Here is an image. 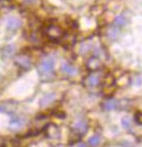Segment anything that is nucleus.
<instances>
[{
	"mask_svg": "<svg viewBox=\"0 0 142 147\" xmlns=\"http://www.w3.org/2000/svg\"><path fill=\"white\" fill-rule=\"evenodd\" d=\"M54 68H55V59H54V57L47 56L41 61V64L37 67V70H38L39 76L42 77V79L48 80L53 76Z\"/></svg>",
	"mask_w": 142,
	"mask_h": 147,
	"instance_id": "f257e3e1",
	"label": "nucleus"
},
{
	"mask_svg": "<svg viewBox=\"0 0 142 147\" xmlns=\"http://www.w3.org/2000/svg\"><path fill=\"white\" fill-rule=\"evenodd\" d=\"M15 64L22 69H30L32 67V61L30 57L26 55H18L14 58Z\"/></svg>",
	"mask_w": 142,
	"mask_h": 147,
	"instance_id": "f03ea898",
	"label": "nucleus"
},
{
	"mask_svg": "<svg viewBox=\"0 0 142 147\" xmlns=\"http://www.w3.org/2000/svg\"><path fill=\"white\" fill-rule=\"evenodd\" d=\"M22 22L17 17H9L6 21V28L9 31H17L21 28Z\"/></svg>",
	"mask_w": 142,
	"mask_h": 147,
	"instance_id": "7ed1b4c3",
	"label": "nucleus"
},
{
	"mask_svg": "<svg viewBox=\"0 0 142 147\" xmlns=\"http://www.w3.org/2000/svg\"><path fill=\"white\" fill-rule=\"evenodd\" d=\"M24 123H25L24 117H20V115H13L10 119V123L9 124H10V129H19L24 125Z\"/></svg>",
	"mask_w": 142,
	"mask_h": 147,
	"instance_id": "20e7f679",
	"label": "nucleus"
},
{
	"mask_svg": "<svg viewBox=\"0 0 142 147\" xmlns=\"http://www.w3.org/2000/svg\"><path fill=\"white\" fill-rule=\"evenodd\" d=\"M48 37H50L51 40H57L62 35V31L60 28H58L57 25H50L47 28V31H46Z\"/></svg>",
	"mask_w": 142,
	"mask_h": 147,
	"instance_id": "39448f33",
	"label": "nucleus"
},
{
	"mask_svg": "<svg viewBox=\"0 0 142 147\" xmlns=\"http://www.w3.org/2000/svg\"><path fill=\"white\" fill-rule=\"evenodd\" d=\"M61 71L67 76L73 77L78 74V69L74 67L73 65L69 64V63H62L61 64Z\"/></svg>",
	"mask_w": 142,
	"mask_h": 147,
	"instance_id": "423d86ee",
	"label": "nucleus"
},
{
	"mask_svg": "<svg viewBox=\"0 0 142 147\" xmlns=\"http://www.w3.org/2000/svg\"><path fill=\"white\" fill-rule=\"evenodd\" d=\"M99 82H101V78H99V75L97 74H91L85 78L84 85L87 87H96Z\"/></svg>",
	"mask_w": 142,
	"mask_h": 147,
	"instance_id": "0eeeda50",
	"label": "nucleus"
},
{
	"mask_svg": "<svg viewBox=\"0 0 142 147\" xmlns=\"http://www.w3.org/2000/svg\"><path fill=\"white\" fill-rule=\"evenodd\" d=\"M56 99V94L54 92H48V93H46V94H44L43 97L41 98L39 100V105L41 107H47V105H49L51 102H54Z\"/></svg>",
	"mask_w": 142,
	"mask_h": 147,
	"instance_id": "6e6552de",
	"label": "nucleus"
},
{
	"mask_svg": "<svg viewBox=\"0 0 142 147\" xmlns=\"http://www.w3.org/2000/svg\"><path fill=\"white\" fill-rule=\"evenodd\" d=\"M72 127H73L74 131L79 132V133H81V134H84V133L87 131V124L85 121L79 120V121H75V122L73 123Z\"/></svg>",
	"mask_w": 142,
	"mask_h": 147,
	"instance_id": "1a4fd4ad",
	"label": "nucleus"
},
{
	"mask_svg": "<svg viewBox=\"0 0 142 147\" xmlns=\"http://www.w3.org/2000/svg\"><path fill=\"white\" fill-rule=\"evenodd\" d=\"M129 19L126 16V13H121V14H118L117 17L114 20V25H116L118 28H121V26H125V25L128 23Z\"/></svg>",
	"mask_w": 142,
	"mask_h": 147,
	"instance_id": "9d476101",
	"label": "nucleus"
},
{
	"mask_svg": "<svg viewBox=\"0 0 142 147\" xmlns=\"http://www.w3.org/2000/svg\"><path fill=\"white\" fill-rule=\"evenodd\" d=\"M87 69H90V70H97L99 67H101V61H99V58H96V57H92V58H90L87 63Z\"/></svg>",
	"mask_w": 142,
	"mask_h": 147,
	"instance_id": "9b49d317",
	"label": "nucleus"
},
{
	"mask_svg": "<svg viewBox=\"0 0 142 147\" xmlns=\"http://www.w3.org/2000/svg\"><path fill=\"white\" fill-rule=\"evenodd\" d=\"M119 33H120V28H118L116 25H113V26H111V28L108 29V31H107V36H108V38L115 41V40H117L118 36H119Z\"/></svg>",
	"mask_w": 142,
	"mask_h": 147,
	"instance_id": "f8f14e48",
	"label": "nucleus"
},
{
	"mask_svg": "<svg viewBox=\"0 0 142 147\" xmlns=\"http://www.w3.org/2000/svg\"><path fill=\"white\" fill-rule=\"evenodd\" d=\"M117 104L118 102L116 99H108L103 103V109L105 111H113L117 108Z\"/></svg>",
	"mask_w": 142,
	"mask_h": 147,
	"instance_id": "ddd939ff",
	"label": "nucleus"
},
{
	"mask_svg": "<svg viewBox=\"0 0 142 147\" xmlns=\"http://www.w3.org/2000/svg\"><path fill=\"white\" fill-rule=\"evenodd\" d=\"M15 52V46L13 44H10V45H7L6 47L2 51V56L5 58H9L13 55V53Z\"/></svg>",
	"mask_w": 142,
	"mask_h": 147,
	"instance_id": "4468645a",
	"label": "nucleus"
},
{
	"mask_svg": "<svg viewBox=\"0 0 142 147\" xmlns=\"http://www.w3.org/2000/svg\"><path fill=\"white\" fill-rule=\"evenodd\" d=\"M47 135L51 137V138H55V137H58L59 136V129L57 126L55 125H49L48 126V129H47Z\"/></svg>",
	"mask_w": 142,
	"mask_h": 147,
	"instance_id": "2eb2a0df",
	"label": "nucleus"
},
{
	"mask_svg": "<svg viewBox=\"0 0 142 147\" xmlns=\"http://www.w3.org/2000/svg\"><path fill=\"white\" fill-rule=\"evenodd\" d=\"M99 142H101V137H99V135H97V134L93 135V136H91V137L89 138V144L92 147L99 146Z\"/></svg>",
	"mask_w": 142,
	"mask_h": 147,
	"instance_id": "dca6fc26",
	"label": "nucleus"
},
{
	"mask_svg": "<svg viewBox=\"0 0 142 147\" xmlns=\"http://www.w3.org/2000/svg\"><path fill=\"white\" fill-rule=\"evenodd\" d=\"M121 125H123V127L126 129H129L131 127V121H130V119L128 117H125L121 119Z\"/></svg>",
	"mask_w": 142,
	"mask_h": 147,
	"instance_id": "f3484780",
	"label": "nucleus"
},
{
	"mask_svg": "<svg viewBox=\"0 0 142 147\" xmlns=\"http://www.w3.org/2000/svg\"><path fill=\"white\" fill-rule=\"evenodd\" d=\"M90 49H91V45H90V44L83 43L80 47V53L81 54H85V53H87V52L90 51Z\"/></svg>",
	"mask_w": 142,
	"mask_h": 147,
	"instance_id": "a211bd4d",
	"label": "nucleus"
},
{
	"mask_svg": "<svg viewBox=\"0 0 142 147\" xmlns=\"http://www.w3.org/2000/svg\"><path fill=\"white\" fill-rule=\"evenodd\" d=\"M5 147H17V143L14 141H8L5 143Z\"/></svg>",
	"mask_w": 142,
	"mask_h": 147,
	"instance_id": "6ab92c4d",
	"label": "nucleus"
},
{
	"mask_svg": "<svg viewBox=\"0 0 142 147\" xmlns=\"http://www.w3.org/2000/svg\"><path fill=\"white\" fill-rule=\"evenodd\" d=\"M136 121L138 123L142 124V113H141V112H138V113H136Z\"/></svg>",
	"mask_w": 142,
	"mask_h": 147,
	"instance_id": "aec40b11",
	"label": "nucleus"
},
{
	"mask_svg": "<svg viewBox=\"0 0 142 147\" xmlns=\"http://www.w3.org/2000/svg\"><path fill=\"white\" fill-rule=\"evenodd\" d=\"M78 147H87V144H84V143H80L79 145H78Z\"/></svg>",
	"mask_w": 142,
	"mask_h": 147,
	"instance_id": "412c9836",
	"label": "nucleus"
},
{
	"mask_svg": "<svg viewBox=\"0 0 142 147\" xmlns=\"http://www.w3.org/2000/svg\"><path fill=\"white\" fill-rule=\"evenodd\" d=\"M24 1L26 2V3H31V2H33L34 0H24Z\"/></svg>",
	"mask_w": 142,
	"mask_h": 147,
	"instance_id": "4be33fe9",
	"label": "nucleus"
},
{
	"mask_svg": "<svg viewBox=\"0 0 142 147\" xmlns=\"http://www.w3.org/2000/svg\"><path fill=\"white\" fill-rule=\"evenodd\" d=\"M59 147H62V146H59Z\"/></svg>",
	"mask_w": 142,
	"mask_h": 147,
	"instance_id": "5701e85b",
	"label": "nucleus"
}]
</instances>
